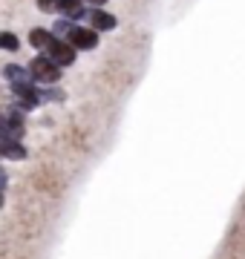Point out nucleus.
<instances>
[{"label": "nucleus", "instance_id": "1", "mask_svg": "<svg viewBox=\"0 0 245 259\" xmlns=\"http://www.w3.org/2000/svg\"><path fill=\"white\" fill-rule=\"evenodd\" d=\"M29 75L40 83H55L58 78H61V69H58V64H52L47 55H38L29 64Z\"/></svg>", "mask_w": 245, "mask_h": 259}, {"label": "nucleus", "instance_id": "2", "mask_svg": "<svg viewBox=\"0 0 245 259\" xmlns=\"http://www.w3.org/2000/svg\"><path fill=\"white\" fill-rule=\"evenodd\" d=\"M47 58L58 66H69L75 61V49L69 47V44H64V40H52L47 47Z\"/></svg>", "mask_w": 245, "mask_h": 259}, {"label": "nucleus", "instance_id": "3", "mask_svg": "<svg viewBox=\"0 0 245 259\" xmlns=\"http://www.w3.org/2000/svg\"><path fill=\"white\" fill-rule=\"evenodd\" d=\"M69 44H72V49H95L98 47V35H95V29L72 26V32H69Z\"/></svg>", "mask_w": 245, "mask_h": 259}, {"label": "nucleus", "instance_id": "4", "mask_svg": "<svg viewBox=\"0 0 245 259\" xmlns=\"http://www.w3.org/2000/svg\"><path fill=\"white\" fill-rule=\"evenodd\" d=\"M0 156H6V158H26V150L20 147V141L18 139H6V136H0Z\"/></svg>", "mask_w": 245, "mask_h": 259}, {"label": "nucleus", "instance_id": "5", "mask_svg": "<svg viewBox=\"0 0 245 259\" xmlns=\"http://www.w3.org/2000/svg\"><path fill=\"white\" fill-rule=\"evenodd\" d=\"M58 12H61L64 18L75 20V18L84 15V3H81V0H61V3H58Z\"/></svg>", "mask_w": 245, "mask_h": 259}, {"label": "nucleus", "instance_id": "6", "mask_svg": "<svg viewBox=\"0 0 245 259\" xmlns=\"http://www.w3.org/2000/svg\"><path fill=\"white\" fill-rule=\"evenodd\" d=\"M93 29H95V32L115 29V18H113V15H107V12H93Z\"/></svg>", "mask_w": 245, "mask_h": 259}, {"label": "nucleus", "instance_id": "7", "mask_svg": "<svg viewBox=\"0 0 245 259\" xmlns=\"http://www.w3.org/2000/svg\"><path fill=\"white\" fill-rule=\"evenodd\" d=\"M29 44L35 49H47L49 44H52V35H49L47 29H32V32H29Z\"/></svg>", "mask_w": 245, "mask_h": 259}, {"label": "nucleus", "instance_id": "8", "mask_svg": "<svg viewBox=\"0 0 245 259\" xmlns=\"http://www.w3.org/2000/svg\"><path fill=\"white\" fill-rule=\"evenodd\" d=\"M3 75L9 78L12 83H20V81H32V75L26 72V69H20V66H15V64H9L6 69H3Z\"/></svg>", "mask_w": 245, "mask_h": 259}, {"label": "nucleus", "instance_id": "9", "mask_svg": "<svg viewBox=\"0 0 245 259\" xmlns=\"http://www.w3.org/2000/svg\"><path fill=\"white\" fill-rule=\"evenodd\" d=\"M20 40L18 35H12V32H0V49H9V52H18Z\"/></svg>", "mask_w": 245, "mask_h": 259}, {"label": "nucleus", "instance_id": "10", "mask_svg": "<svg viewBox=\"0 0 245 259\" xmlns=\"http://www.w3.org/2000/svg\"><path fill=\"white\" fill-rule=\"evenodd\" d=\"M52 32H58V35H66V37H69V32H72V23H69V20H58Z\"/></svg>", "mask_w": 245, "mask_h": 259}, {"label": "nucleus", "instance_id": "11", "mask_svg": "<svg viewBox=\"0 0 245 259\" xmlns=\"http://www.w3.org/2000/svg\"><path fill=\"white\" fill-rule=\"evenodd\" d=\"M58 3L61 0H38V9L40 12H58Z\"/></svg>", "mask_w": 245, "mask_h": 259}, {"label": "nucleus", "instance_id": "12", "mask_svg": "<svg viewBox=\"0 0 245 259\" xmlns=\"http://www.w3.org/2000/svg\"><path fill=\"white\" fill-rule=\"evenodd\" d=\"M87 3H93V6H104L107 0H87Z\"/></svg>", "mask_w": 245, "mask_h": 259}, {"label": "nucleus", "instance_id": "13", "mask_svg": "<svg viewBox=\"0 0 245 259\" xmlns=\"http://www.w3.org/2000/svg\"><path fill=\"white\" fill-rule=\"evenodd\" d=\"M0 204H3V196H0Z\"/></svg>", "mask_w": 245, "mask_h": 259}]
</instances>
